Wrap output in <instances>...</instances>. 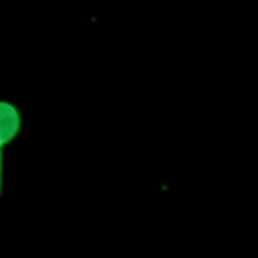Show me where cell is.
<instances>
[{"label": "cell", "instance_id": "6da1fadb", "mask_svg": "<svg viewBox=\"0 0 258 258\" xmlns=\"http://www.w3.org/2000/svg\"><path fill=\"white\" fill-rule=\"evenodd\" d=\"M20 123L22 121L18 109L8 101H0V196H2V151L18 135Z\"/></svg>", "mask_w": 258, "mask_h": 258}]
</instances>
